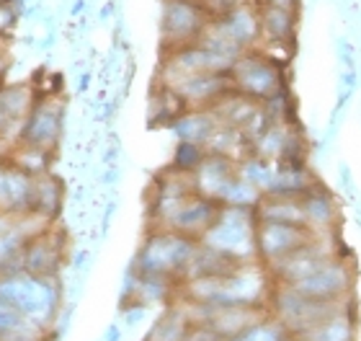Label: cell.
I'll return each mask as SVG.
<instances>
[{
    "label": "cell",
    "mask_w": 361,
    "mask_h": 341,
    "mask_svg": "<svg viewBox=\"0 0 361 341\" xmlns=\"http://www.w3.org/2000/svg\"><path fill=\"white\" fill-rule=\"evenodd\" d=\"M202 238L212 251L227 256L235 264H253V261H258L256 207L219 205L217 217Z\"/></svg>",
    "instance_id": "6da1fadb"
},
{
    "label": "cell",
    "mask_w": 361,
    "mask_h": 341,
    "mask_svg": "<svg viewBox=\"0 0 361 341\" xmlns=\"http://www.w3.org/2000/svg\"><path fill=\"white\" fill-rule=\"evenodd\" d=\"M230 83L238 93L248 96L253 101L271 99L274 93H279L281 88H286L289 83V65L274 60L271 54H266L264 49H248L243 52L230 68Z\"/></svg>",
    "instance_id": "7a4b0ae2"
},
{
    "label": "cell",
    "mask_w": 361,
    "mask_h": 341,
    "mask_svg": "<svg viewBox=\"0 0 361 341\" xmlns=\"http://www.w3.org/2000/svg\"><path fill=\"white\" fill-rule=\"evenodd\" d=\"M305 297L320 300V303H346L354 300L356 287V261L351 253H336L328 261L317 266L315 272L307 274L305 280L292 285Z\"/></svg>",
    "instance_id": "3957f363"
},
{
    "label": "cell",
    "mask_w": 361,
    "mask_h": 341,
    "mask_svg": "<svg viewBox=\"0 0 361 341\" xmlns=\"http://www.w3.org/2000/svg\"><path fill=\"white\" fill-rule=\"evenodd\" d=\"M315 235V230H310L307 225L258 220V261L271 269L286 256H292L294 251H300L302 246H307Z\"/></svg>",
    "instance_id": "277c9868"
},
{
    "label": "cell",
    "mask_w": 361,
    "mask_h": 341,
    "mask_svg": "<svg viewBox=\"0 0 361 341\" xmlns=\"http://www.w3.org/2000/svg\"><path fill=\"white\" fill-rule=\"evenodd\" d=\"M209 16L196 0H168L163 8V42L176 49L199 42Z\"/></svg>",
    "instance_id": "5b68a950"
},
{
    "label": "cell",
    "mask_w": 361,
    "mask_h": 341,
    "mask_svg": "<svg viewBox=\"0 0 361 341\" xmlns=\"http://www.w3.org/2000/svg\"><path fill=\"white\" fill-rule=\"evenodd\" d=\"M256 6H258V21H261V44L258 47H286V49H297L302 13L271 6L266 0H256Z\"/></svg>",
    "instance_id": "8992f818"
},
{
    "label": "cell",
    "mask_w": 361,
    "mask_h": 341,
    "mask_svg": "<svg viewBox=\"0 0 361 341\" xmlns=\"http://www.w3.org/2000/svg\"><path fill=\"white\" fill-rule=\"evenodd\" d=\"M302 210H305V225L310 230H315V233H338L341 205L338 197L325 184L317 181L302 197Z\"/></svg>",
    "instance_id": "52a82bcc"
},
{
    "label": "cell",
    "mask_w": 361,
    "mask_h": 341,
    "mask_svg": "<svg viewBox=\"0 0 361 341\" xmlns=\"http://www.w3.org/2000/svg\"><path fill=\"white\" fill-rule=\"evenodd\" d=\"M320 181L317 174L307 163H276V174L269 186V197H292L302 199L315 184Z\"/></svg>",
    "instance_id": "ba28073f"
},
{
    "label": "cell",
    "mask_w": 361,
    "mask_h": 341,
    "mask_svg": "<svg viewBox=\"0 0 361 341\" xmlns=\"http://www.w3.org/2000/svg\"><path fill=\"white\" fill-rule=\"evenodd\" d=\"M294 336H300L305 341H356V313H354V300L341 308L338 313H333L328 318L317 321L312 326L302 328Z\"/></svg>",
    "instance_id": "9c48e42d"
},
{
    "label": "cell",
    "mask_w": 361,
    "mask_h": 341,
    "mask_svg": "<svg viewBox=\"0 0 361 341\" xmlns=\"http://www.w3.org/2000/svg\"><path fill=\"white\" fill-rule=\"evenodd\" d=\"M258 220L271 222H292V225H305V210H302V199L292 197H269L264 194L256 207Z\"/></svg>",
    "instance_id": "30bf717a"
},
{
    "label": "cell",
    "mask_w": 361,
    "mask_h": 341,
    "mask_svg": "<svg viewBox=\"0 0 361 341\" xmlns=\"http://www.w3.org/2000/svg\"><path fill=\"white\" fill-rule=\"evenodd\" d=\"M238 174H240V179H245L250 186H256L261 194H266L271 181H274V174H276V163L261 158L256 152H248V155H243V158L238 160Z\"/></svg>",
    "instance_id": "8fae6325"
},
{
    "label": "cell",
    "mask_w": 361,
    "mask_h": 341,
    "mask_svg": "<svg viewBox=\"0 0 361 341\" xmlns=\"http://www.w3.org/2000/svg\"><path fill=\"white\" fill-rule=\"evenodd\" d=\"M261 107L269 114L271 124H297V99H294L292 85H286L279 93H274Z\"/></svg>",
    "instance_id": "7c38bea8"
},
{
    "label": "cell",
    "mask_w": 361,
    "mask_h": 341,
    "mask_svg": "<svg viewBox=\"0 0 361 341\" xmlns=\"http://www.w3.org/2000/svg\"><path fill=\"white\" fill-rule=\"evenodd\" d=\"M286 334H289V331L269 313L264 321H258L256 326H250L248 331H243L240 336H235V339H230V341H284Z\"/></svg>",
    "instance_id": "4fadbf2b"
},
{
    "label": "cell",
    "mask_w": 361,
    "mask_h": 341,
    "mask_svg": "<svg viewBox=\"0 0 361 341\" xmlns=\"http://www.w3.org/2000/svg\"><path fill=\"white\" fill-rule=\"evenodd\" d=\"M336 49H338V57L341 62H343V68H356V60H354V47H351V42H348L346 37H341L338 42H336Z\"/></svg>",
    "instance_id": "5bb4252c"
},
{
    "label": "cell",
    "mask_w": 361,
    "mask_h": 341,
    "mask_svg": "<svg viewBox=\"0 0 361 341\" xmlns=\"http://www.w3.org/2000/svg\"><path fill=\"white\" fill-rule=\"evenodd\" d=\"M271 6L286 8V11H294V13H302V0H266Z\"/></svg>",
    "instance_id": "9a60e30c"
},
{
    "label": "cell",
    "mask_w": 361,
    "mask_h": 341,
    "mask_svg": "<svg viewBox=\"0 0 361 341\" xmlns=\"http://www.w3.org/2000/svg\"><path fill=\"white\" fill-rule=\"evenodd\" d=\"M284 341H305V339H300V336H294V334H286Z\"/></svg>",
    "instance_id": "2e32d148"
}]
</instances>
